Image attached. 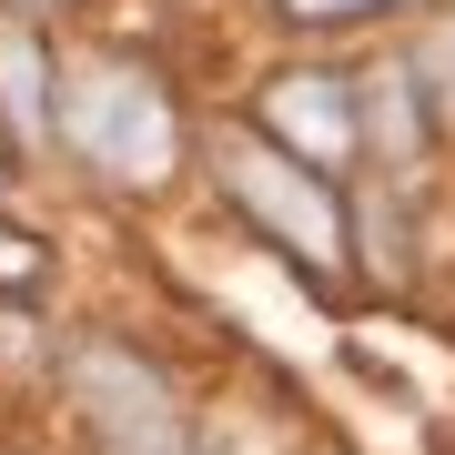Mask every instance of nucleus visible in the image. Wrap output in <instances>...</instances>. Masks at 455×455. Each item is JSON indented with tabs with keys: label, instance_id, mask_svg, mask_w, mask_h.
<instances>
[{
	"label": "nucleus",
	"instance_id": "1",
	"mask_svg": "<svg viewBox=\"0 0 455 455\" xmlns=\"http://www.w3.org/2000/svg\"><path fill=\"white\" fill-rule=\"evenodd\" d=\"M51 122H61L71 163H92L101 182H122V193L163 182L172 152H182L163 71L132 61V51H71V61L51 71Z\"/></svg>",
	"mask_w": 455,
	"mask_h": 455
},
{
	"label": "nucleus",
	"instance_id": "2",
	"mask_svg": "<svg viewBox=\"0 0 455 455\" xmlns=\"http://www.w3.org/2000/svg\"><path fill=\"white\" fill-rule=\"evenodd\" d=\"M212 172H223V203L243 212V223H263L314 283H334L344 263H355V233H344L334 182L314 163H293L274 132H223V142H212Z\"/></svg>",
	"mask_w": 455,
	"mask_h": 455
},
{
	"label": "nucleus",
	"instance_id": "3",
	"mask_svg": "<svg viewBox=\"0 0 455 455\" xmlns=\"http://www.w3.org/2000/svg\"><path fill=\"white\" fill-rule=\"evenodd\" d=\"M71 405H82L101 455H182V405L132 344H82L71 355Z\"/></svg>",
	"mask_w": 455,
	"mask_h": 455
},
{
	"label": "nucleus",
	"instance_id": "4",
	"mask_svg": "<svg viewBox=\"0 0 455 455\" xmlns=\"http://www.w3.org/2000/svg\"><path fill=\"white\" fill-rule=\"evenodd\" d=\"M253 132H274L293 163H314V172H344L355 142H364L355 82H334V71H283V82L263 92V122H253Z\"/></svg>",
	"mask_w": 455,
	"mask_h": 455
},
{
	"label": "nucleus",
	"instance_id": "5",
	"mask_svg": "<svg viewBox=\"0 0 455 455\" xmlns=\"http://www.w3.org/2000/svg\"><path fill=\"white\" fill-rule=\"evenodd\" d=\"M51 51L20 31V20H0V132H11V142H41L51 132Z\"/></svg>",
	"mask_w": 455,
	"mask_h": 455
},
{
	"label": "nucleus",
	"instance_id": "6",
	"mask_svg": "<svg viewBox=\"0 0 455 455\" xmlns=\"http://www.w3.org/2000/svg\"><path fill=\"white\" fill-rule=\"evenodd\" d=\"M415 82L435 92V112L455 122V20H435V41H425V61H415Z\"/></svg>",
	"mask_w": 455,
	"mask_h": 455
},
{
	"label": "nucleus",
	"instance_id": "7",
	"mask_svg": "<svg viewBox=\"0 0 455 455\" xmlns=\"http://www.w3.org/2000/svg\"><path fill=\"white\" fill-rule=\"evenodd\" d=\"M31 283H41V243L0 223V293H31Z\"/></svg>",
	"mask_w": 455,
	"mask_h": 455
},
{
	"label": "nucleus",
	"instance_id": "8",
	"mask_svg": "<svg viewBox=\"0 0 455 455\" xmlns=\"http://www.w3.org/2000/svg\"><path fill=\"white\" fill-rule=\"evenodd\" d=\"M293 20H364V11H385V0H283Z\"/></svg>",
	"mask_w": 455,
	"mask_h": 455
}]
</instances>
